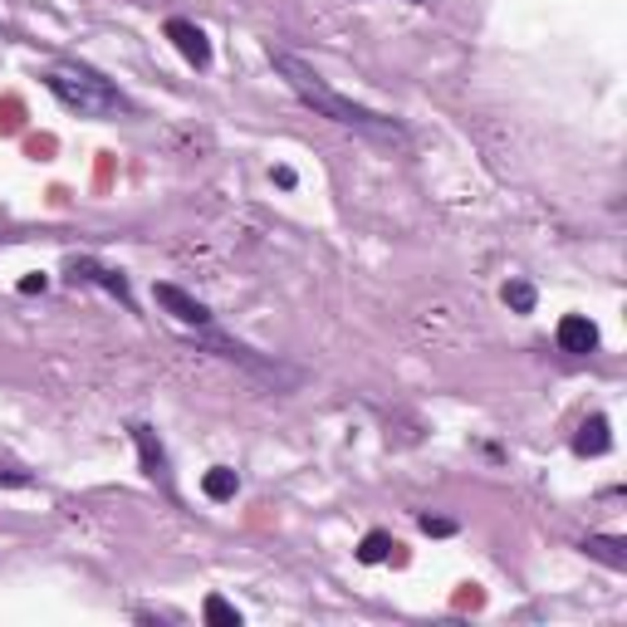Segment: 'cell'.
I'll return each instance as SVG.
<instances>
[{"label":"cell","instance_id":"obj_12","mask_svg":"<svg viewBox=\"0 0 627 627\" xmlns=\"http://www.w3.org/2000/svg\"><path fill=\"white\" fill-rule=\"evenodd\" d=\"M500 300H506V310H510V314H535L539 294H535L530 280H510V285L500 290Z\"/></svg>","mask_w":627,"mask_h":627},{"label":"cell","instance_id":"obj_14","mask_svg":"<svg viewBox=\"0 0 627 627\" xmlns=\"http://www.w3.org/2000/svg\"><path fill=\"white\" fill-rule=\"evenodd\" d=\"M417 525H422V535H432V539L457 535V520H447V515H417Z\"/></svg>","mask_w":627,"mask_h":627},{"label":"cell","instance_id":"obj_8","mask_svg":"<svg viewBox=\"0 0 627 627\" xmlns=\"http://www.w3.org/2000/svg\"><path fill=\"white\" fill-rule=\"evenodd\" d=\"M613 451V427H608V417L604 412H594V417H584V427H579V437H574V457H608Z\"/></svg>","mask_w":627,"mask_h":627},{"label":"cell","instance_id":"obj_10","mask_svg":"<svg viewBox=\"0 0 627 627\" xmlns=\"http://www.w3.org/2000/svg\"><path fill=\"white\" fill-rule=\"evenodd\" d=\"M236 490H241V476L231 471V466H212V471L202 476V496H206V500H216V506L236 500Z\"/></svg>","mask_w":627,"mask_h":627},{"label":"cell","instance_id":"obj_1","mask_svg":"<svg viewBox=\"0 0 627 627\" xmlns=\"http://www.w3.org/2000/svg\"><path fill=\"white\" fill-rule=\"evenodd\" d=\"M270 65H275V74L294 89V98H300V104H310L319 118L363 133V138H373V143H402V138H408V128H402L398 118L378 114V108H368V104H353L349 94H339L334 84H329L324 74H314V65H304L300 55L270 49Z\"/></svg>","mask_w":627,"mask_h":627},{"label":"cell","instance_id":"obj_19","mask_svg":"<svg viewBox=\"0 0 627 627\" xmlns=\"http://www.w3.org/2000/svg\"><path fill=\"white\" fill-rule=\"evenodd\" d=\"M0 241H6V236H0Z\"/></svg>","mask_w":627,"mask_h":627},{"label":"cell","instance_id":"obj_15","mask_svg":"<svg viewBox=\"0 0 627 627\" xmlns=\"http://www.w3.org/2000/svg\"><path fill=\"white\" fill-rule=\"evenodd\" d=\"M45 290H49V275H40V270L20 280V294H45Z\"/></svg>","mask_w":627,"mask_h":627},{"label":"cell","instance_id":"obj_2","mask_svg":"<svg viewBox=\"0 0 627 627\" xmlns=\"http://www.w3.org/2000/svg\"><path fill=\"white\" fill-rule=\"evenodd\" d=\"M45 89L79 118H128L133 114V98L118 89L114 79H104L89 65H55L45 69Z\"/></svg>","mask_w":627,"mask_h":627},{"label":"cell","instance_id":"obj_17","mask_svg":"<svg viewBox=\"0 0 627 627\" xmlns=\"http://www.w3.org/2000/svg\"><path fill=\"white\" fill-rule=\"evenodd\" d=\"M0 486H30V476L25 471H0Z\"/></svg>","mask_w":627,"mask_h":627},{"label":"cell","instance_id":"obj_4","mask_svg":"<svg viewBox=\"0 0 627 627\" xmlns=\"http://www.w3.org/2000/svg\"><path fill=\"white\" fill-rule=\"evenodd\" d=\"M153 300L163 304V310L177 319V324H187V329H196V334H202V329H216V314L206 310L202 300H196V294H187L182 285H167V280H157L153 285Z\"/></svg>","mask_w":627,"mask_h":627},{"label":"cell","instance_id":"obj_9","mask_svg":"<svg viewBox=\"0 0 627 627\" xmlns=\"http://www.w3.org/2000/svg\"><path fill=\"white\" fill-rule=\"evenodd\" d=\"M584 555L608 564V569H627V539L623 535H588L584 539Z\"/></svg>","mask_w":627,"mask_h":627},{"label":"cell","instance_id":"obj_7","mask_svg":"<svg viewBox=\"0 0 627 627\" xmlns=\"http://www.w3.org/2000/svg\"><path fill=\"white\" fill-rule=\"evenodd\" d=\"M559 349L574 353V359H588V353H598V324L588 314H564L559 319Z\"/></svg>","mask_w":627,"mask_h":627},{"label":"cell","instance_id":"obj_16","mask_svg":"<svg viewBox=\"0 0 627 627\" xmlns=\"http://www.w3.org/2000/svg\"><path fill=\"white\" fill-rule=\"evenodd\" d=\"M270 177H275V187H280V192H294V187H300V177H294V167H275V172H270Z\"/></svg>","mask_w":627,"mask_h":627},{"label":"cell","instance_id":"obj_3","mask_svg":"<svg viewBox=\"0 0 627 627\" xmlns=\"http://www.w3.org/2000/svg\"><path fill=\"white\" fill-rule=\"evenodd\" d=\"M69 280H74V285H98L104 294H114L123 310H133L128 275L114 270V265H104V261H94V255H74V261H69Z\"/></svg>","mask_w":627,"mask_h":627},{"label":"cell","instance_id":"obj_18","mask_svg":"<svg viewBox=\"0 0 627 627\" xmlns=\"http://www.w3.org/2000/svg\"><path fill=\"white\" fill-rule=\"evenodd\" d=\"M412 6H422V0H412Z\"/></svg>","mask_w":627,"mask_h":627},{"label":"cell","instance_id":"obj_11","mask_svg":"<svg viewBox=\"0 0 627 627\" xmlns=\"http://www.w3.org/2000/svg\"><path fill=\"white\" fill-rule=\"evenodd\" d=\"M398 539H392L388 530H368L363 539H359V564H388L392 555H398Z\"/></svg>","mask_w":627,"mask_h":627},{"label":"cell","instance_id":"obj_13","mask_svg":"<svg viewBox=\"0 0 627 627\" xmlns=\"http://www.w3.org/2000/svg\"><path fill=\"white\" fill-rule=\"evenodd\" d=\"M202 618L212 623V627H241V608H231L221 594H206V604H202Z\"/></svg>","mask_w":627,"mask_h":627},{"label":"cell","instance_id":"obj_5","mask_svg":"<svg viewBox=\"0 0 627 627\" xmlns=\"http://www.w3.org/2000/svg\"><path fill=\"white\" fill-rule=\"evenodd\" d=\"M163 35L172 45H177V55L187 59L192 69H212V40H206V30L196 20H182V16H172L163 25Z\"/></svg>","mask_w":627,"mask_h":627},{"label":"cell","instance_id":"obj_6","mask_svg":"<svg viewBox=\"0 0 627 627\" xmlns=\"http://www.w3.org/2000/svg\"><path fill=\"white\" fill-rule=\"evenodd\" d=\"M128 432H133V447H138L143 476H147V481H157V486H163L167 496H172V466H167V447H163V441H157V432H153V427H147V422H133Z\"/></svg>","mask_w":627,"mask_h":627}]
</instances>
